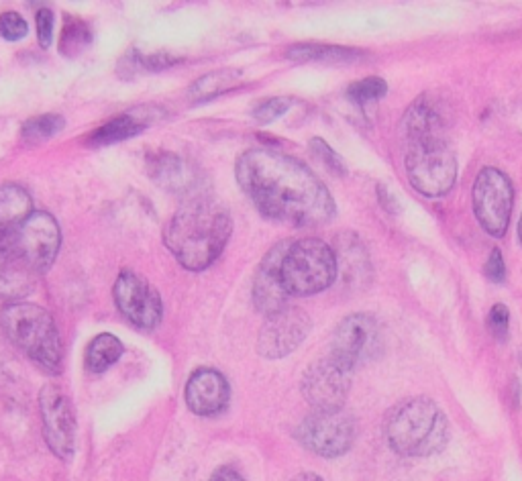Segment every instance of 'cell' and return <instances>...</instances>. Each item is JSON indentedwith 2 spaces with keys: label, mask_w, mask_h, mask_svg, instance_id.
<instances>
[{
  "label": "cell",
  "mask_w": 522,
  "mask_h": 481,
  "mask_svg": "<svg viewBox=\"0 0 522 481\" xmlns=\"http://www.w3.org/2000/svg\"><path fill=\"white\" fill-rule=\"evenodd\" d=\"M237 182L261 215L294 227H317L335 217V200L315 172L300 159L249 149L235 166Z\"/></svg>",
  "instance_id": "obj_1"
},
{
  "label": "cell",
  "mask_w": 522,
  "mask_h": 481,
  "mask_svg": "<svg viewBox=\"0 0 522 481\" xmlns=\"http://www.w3.org/2000/svg\"><path fill=\"white\" fill-rule=\"evenodd\" d=\"M404 147V170L412 188L427 196L441 198L451 192L457 180V155L447 141L441 111L429 96L416 98L400 121Z\"/></svg>",
  "instance_id": "obj_2"
},
{
  "label": "cell",
  "mask_w": 522,
  "mask_h": 481,
  "mask_svg": "<svg viewBox=\"0 0 522 481\" xmlns=\"http://www.w3.org/2000/svg\"><path fill=\"white\" fill-rule=\"evenodd\" d=\"M233 231L229 210L211 198H194L168 221L164 243L190 272L211 267L223 253Z\"/></svg>",
  "instance_id": "obj_3"
},
{
  "label": "cell",
  "mask_w": 522,
  "mask_h": 481,
  "mask_svg": "<svg viewBox=\"0 0 522 481\" xmlns=\"http://www.w3.org/2000/svg\"><path fill=\"white\" fill-rule=\"evenodd\" d=\"M390 449L404 457H431L449 443L451 429L445 412L425 396L396 404L384 422Z\"/></svg>",
  "instance_id": "obj_4"
},
{
  "label": "cell",
  "mask_w": 522,
  "mask_h": 481,
  "mask_svg": "<svg viewBox=\"0 0 522 481\" xmlns=\"http://www.w3.org/2000/svg\"><path fill=\"white\" fill-rule=\"evenodd\" d=\"M0 325L7 337L39 369L58 376L64 365V345L54 316L31 302H9L0 310Z\"/></svg>",
  "instance_id": "obj_5"
},
{
  "label": "cell",
  "mask_w": 522,
  "mask_h": 481,
  "mask_svg": "<svg viewBox=\"0 0 522 481\" xmlns=\"http://www.w3.org/2000/svg\"><path fill=\"white\" fill-rule=\"evenodd\" d=\"M339 274V259L321 239H298L284 247L280 278L288 296H315L331 288Z\"/></svg>",
  "instance_id": "obj_6"
},
{
  "label": "cell",
  "mask_w": 522,
  "mask_h": 481,
  "mask_svg": "<svg viewBox=\"0 0 522 481\" xmlns=\"http://www.w3.org/2000/svg\"><path fill=\"white\" fill-rule=\"evenodd\" d=\"M296 437L310 453L337 459L353 447L357 422L343 410H315L300 422Z\"/></svg>",
  "instance_id": "obj_7"
},
{
  "label": "cell",
  "mask_w": 522,
  "mask_h": 481,
  "mask_svg": "<svg viewBox=\"0 0 522 481\" xmlns=\"http://www.w3.org/2000/svg\"><path fill=\"white\" fill-rule=\"evenodd\" d=\"M472 204L480 227L492 237H504L514 206L510 178L498 168H482L474 182Z\"/></svg>",
  "instance_id": "obj_8"
},
{
  "label": "cell",
  "mask_w": 522,
  "mask_h": 481,
  "mask_svg": "<svg viewBox=\"0 0 522 481\" xmlns=\"http://www.w3.org/2000/svg\"><path fill=\"white\" fill-rule=\"evenodd\" d=\"M384 349L382 327L372 314H349L337 325L331 339V357L355 369L378 357Z\"/></svg>",
  "instance_id": "obj_9"
},
{
  "label": "cell",
  "mask_w": 522,
  "mask_h": 481,
  "mask_svg": "<svg viewBox=\"0 0 522 481\" xmlns=\"http://www.w3.org/2000/svg\"><path fill=\"white\" fill-rule=\"evenodd\" d=\"M9 241L23 253V257L33 265V270L41 276L54 265L60 245L62 231L58 221L45 210H35L15 229Z\"/></svg>",
  "instance_id": "obj_10"
},
{
  "label": "cell",
  "mask_w": 522,
  "mask_h": 481,
  "mask_svg": "<svg viewBox=\"0 0 522 481\" xmlns=\"http://www.w3.org/2000/svg\"><path fill=\"white\" fill-rule=\"evenodd\" d=\"M113 296L119 312L137 329L153 331L162 323V296L137 272L123 270L115 282Z\"/></svg>",
  "instance_id": "obj_11"
},
{
  "label": "cell",
  "mask_w": 522,
  "mask_h": 481,
  "mask_svg": "<svg viewBox=\"0 0 522 481\" xmlns=\"http://www.w3.org/2000/svg\"><path fill=\"white\" fill-rule=\"evenodd\" d=\"M39 410L47 447L60 459H70L76 451V416L70 398L60 386L47 384L39 392Z\"/></svg>",
  "instance_id": "obj_12"
},
{
  "label": "cell",
  "mask_w": 522,
  "mask_h": 481,
  "mask_svg": "<svg viewBox=\"0 0 522 481\" xmlns=\"http://www.w3.org/2000/svg\"><path fill=\"white\" fill-rule=\"evenodd\" d=\"M353 369L335 357H323L312 363L302 378V396L315 410H343L351 390Z\"/></svg>",
  "instance_id": "obj_13"
},
{
  "label": "cell",
  "mask_w": 522,
  "mask_h": 481,
  "mask_svg": "<svg viewBox=\"0 0 522 481\" xmlns=\"http://www.w3.org/2000/svg\"><path fill=\"white\" fill-rule=\"evenodd\" d=\"M312 329L310 316L298 306H286L270 316L259 331L257 351L266 359H282L294 353Z\"/></svg>",
  "instance_id": "obj_14"
},
{
  "label": "cell",
  "mask_w": 522,
  "mask_h": 481,
  "mask_svg": "<svg viewBox=\"0 0 522 481\" xmlns=\"http://www.w3.org/2000/svg\"><path fill=\"white\" fill-rule=\"evenodd\" d=\"M231 398V388L227 378L219 369L198 367L188 378L184 400L186 406L196 416H217L221 414Z\"/></svg>",
  "instance_id": "obj_15"
},
{
  "label": "cell",
  "mask_w": 522,
  "mask_h": 481,
  "mask_svg": "<svg viewBox=\"0 0 522 481\" xmlns=\"http://www.w3.org/2000/svg\"><path fill=\"white\" fill-rule=\"evenodd\" d=\"M284 247L286 243H278L276 247H272L266 253V257L261 259L257 272L253 276V288H251L253 304L264 316H270L288 306L290 296L280 278V261H282Z\"/></svg>",
  "instance_id": "obj_16"
},
{
  "label": "cell",
  "mask_w": 522,
  "mask_h": 481,
  "mask_svg": "<svg viewBox=\"0 0 522 481\" xmlns=\"http://www.w3.org/2000/svg\"><path fill=\"white\" fill-rule=\"evenodd\" d=\"M39 274L23 253L7 239L0 243V298L19 302L35 290Z\"/></svg>",
  "instance_id": "obj_17"
},
{
  "label": "cell",
  "mask_w": 522,
  "mask_h": 481,
  "mask_svg": "<svg viewBox=\"0 0 522 481\" xmlns=\"http://www.w3.org/2000/svg\"><path fill=\"white\" fill-rule=\"evenodd\" d=\"M31 212L33 200L25 188L17 184L0 186V243L7 241Z\"/></svg>",
  "instance_id": "obj_18"
},
{
  "label": "cell",
  "mask_w": 522,
  "mask_h": 481,
  "mask_svg": "<svg viewBox=\"0 0 522 481\" xmlns=\"http://www.w3.org/2000/svg\"><path fill=\"white\" fill-rule=\"evenodd\" d=\"M123 351H125V347L119 337H115L111 333H100L88 343L86 355H84V365L92 373H102L123 357Z\"/></svg>",
  "instance_id": "obj_19"
},
{
  "label": "cell",
  "mask_w": 522,
  "mask_h": 481,
  "mask_svg": "<svg viewBox=\"0 0 522 481\" xmlns=\"http://www.w3.org/2000/svg\"><path fill=\"white\" fill-rule=\"evenodd\" d=\"M361 56L359 49L321 45V43H302L288 49V58L296 62H349Z\"/></svg>",
  "instance_id": "obj_20"
},
{
  "label": "cell",
  "mask_w": 522,
  "mask_h": 481,
  "mask_svg": "<svg viewBox=\"0 0 522 481\" xmlns=\"http://www.w3.org/2000/svg\"><path fill=\"white\" fill-rule=\"evenodd\" d=\"M141 131H143V125H139V121L131 119L129 115H123V117H117L109 123H104L102 127H98L88 139L92 145H111V143L131 139V137L139 135Z\"/></svg>",
  "instance_id": "obj_21"
},
{
  "label": "cell",
  "mask_w": 522,
  "mask_h": 481,
  "mask_svg": "<svg viewBox=\"0 0 522 481\" xmlns=\"http://www.w3.org/2000/svg\"><path fill=\"white\" fill-rule=\"evenodd\" d=\"M239 72H213L204 78H200L192 88H190V98L192 102H206L213 100L215 96L227 92L233 88L239 80Z\"/></svg>",
  "instance_id": "obj_22"
},
{
  "label": "cell",
  "mask_w": 522,
  "mask_h": 481,
  "mask_svg": "<svg viewBox=\"0 0 522 481\" xmlns=\"http://www.w3.org/2000/svg\"><path fill=\"white\" fill-rule=\"evenodd\" d=\"M388 92V84L386 80L378 78V76H370V78H363L359 82H353L347 88V98L357 104V106H365L374 100H380L382 96H386Z\"/></svg>",
  "instance_id": "obj_23"
},
{
  "label": "cell",
  "mask_w": 522,
  "mask_h": 481,
  "mask_svg": "<svg viewBox=\"0 0 522 481\" xmlns=\"http://www.w3.org/2000/svg\"><path fill=\"white\" fill-rule=\"evenodd\" d=\"M64 127H66L64 117H60V115H41V117H35L31 121H27L21 133H23V137L27 141H45L49 137L58 135Z\"/></svg>",
  "instance_id": "obj_24"
},
{
  "label": "cell",
  "mask_w": 522,
  "mask_h": 481,
  "mask_svg": "<svg viewBox=\"0 0 522 481\" xmlns=\"http://www.w3.org/2000/svg\"><path fill=\"white\" fill-rule=\"evenodd\" d=\"M92 35L90 29L86 27V23L82 21H70L60 37V51L64 53L66 58H74L78 53L90 43Z\"/></svg>",
  "instance_id": "obj_25"
},
{
  "label": "cell",
  "mask_w": 522,
  "mask_h": 481,
  "mask_svg": "<svg viewBox=\"0 0 522 481\" xmlns=\"http://www.w3.org/2000/svg\"><path fill=\"white\" fill-rule=\"evenodd\" d=\"M310 149L312 153H315L319 157V162L333 174L337 176H345L347 174V168L343 164V159L331 149V145H327L321 137H315L310 141Z\"/></svg>",
  "instance_id": "obj_26"
},
{
  "label": "cell",
  "mask_w": 522,
  "mask_h": 481,
  "mask_svg": "<svg viewBox=\"0 0 522 481\" xmlns=\"http://www.w3.org/2000/svg\"><path fill=\"white\" fill-rule=\"evenodd\" d=\"M290 104H292V98H284V96H278V98H270L266 102H261L257 109L253 111V117L259 121V123H272L276 119H280L282 115H286L290 111Z\"/></svg>",
  "instance_id": "obj_27"
},
{
  "label": "cell",
  "mask_w": 522,
  "mask_h": 481,
  "mask_svg": "<svg viewBox=\"0 0 522 481\" xmlns=\"http://www.w3.org/2000/svg\"><path fill=\"white\" fill-rule=\"evenodd\" d=\"M29 25L27 21L15 13V11H7L0 15V37L7 39V41H19L27 35Z\"/></svg>",
  "instance_id": "obj_28"
},
{
  "label": "cell",
  "mask_w": 522,
  "mask_h": 481,
  "mask_svg": "<svg viewBox=\"0 0 522 481\" xmlns=\"http://www.w3.org/2000/svg\"><path fill=\"white\" fill-rule=\"evenodd\" d=\"M488 329L498 341L508 339L510 329V310L504 304H494L488 314Z\"/></svg>",
  "instance_id": "obj_29"
},
{
  "label": "cell",
  "mask_w": 522,
  "mask_h": 481,
  "mask_svg": "<svg viewBox=\"0 0 522 481\" xmlns=\"http://www.w3.org/2000/svg\"><path fill=\"white\" fill-rule=\"evenodd\" d=\"M486 278L494 284H504L506 282V263L502 257V251L498 247L492 249L488 261H486Z\"/></svg>",
  "instance_id": "obj_30"
},
{
  "label": "cell",
  "mask_w": 522,
  "mask_h": 481,
  "mask_svg": "<svg viewBox=\"0 0 522 481\" xmlns=\"http://www.w3.org/2000/svg\"><path fill=\"white\" fill-rule=\"evenodd\" d=\"M37 37L41 47H49L54 39V13L51 9H41L37 13Z\"/></svg>",
  "instance_id": "obj_31"
},
{
  "label": "cell",
  "mask_w": 522,
  "mask_h": 481,
  "mask_svg": "<svg viewBox=\"0 0 522 481\" xmlns=\"http://www.w3.org/2000/svg\"><path fill=\"white\" fill-rule=\"evenodd\" d=\"M211 481H245V477H243L235 467L223 465V467H219V469L213 473Z\"/></svg>",
  "instance_id": "obj_32"
},
{
  "label": "cell",
  "mask_w": 522,
  "mask_h": 481,
  "mask_svg": "<svg viewBox=\"0 0 522 481\" xmlns=\"http://www.w3.org/2000/svg\"><path fill=\"white\" fill-rule=\"evenodd\" d=\"M141 62L147 70H164L174 64V60L168 56H145Z\"/></svg>",
  "instance_id": "obj_33"
},
{
  "label": "cell",
  "mask_w": 522,
  "mask_h": 481,
  "mask_svg": "<svg viewBox=\"0 0 522 481\" xmlns=\"http://www.w3.org/2000/svg\"><path fill=\"white\" fill-rule=\"evenodd\" d=\"M290 481H325L321 475H317V473H310V471H306V473H298V475H294Z\"/></svg>",
  "instance_id": "obj_34"
},
{
  "label": "cell",
  "mask_w": 522,
  "mask_h": 481,
  "mask_svg": "<svg viewBox=\"0 0 522 481\" xmlns=\"http://www.w3.org/2000/svg\"><path fill=\"white\" fill-rule=\"evenodd\" d=\"M518 239H520V245H522V217H520V223H518Z\"/></svg>",
  "instance_id": "obj_35"
}]
</instances>
